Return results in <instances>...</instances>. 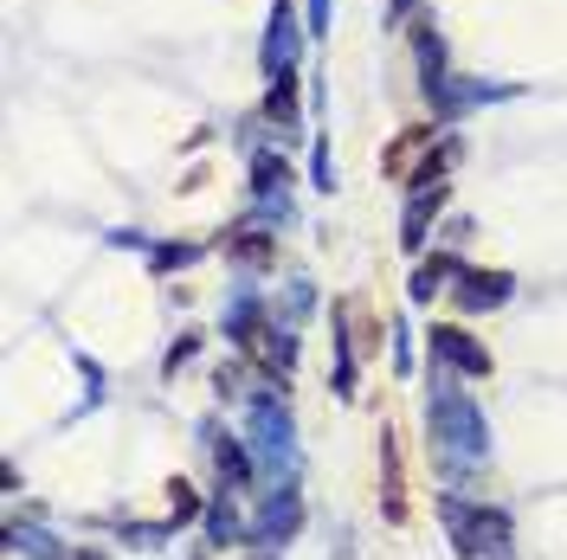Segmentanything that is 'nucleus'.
<instances>
[{"instance_id":"obj_1","label":"nucleus","mask_w":567,"mask_h":560,"mask_svg":"<svg viewBox=\"0 0 567 560\" xmlns=\"http://www.w3.org/2000/svg\"><path fill=\"white\" fill-rule=\"evenodd\" d=\"M464 310H491L496 297H509V278H496V271H471V278L458 283Z\"/></svg>"},{"instance_id":"obj_2","label":"nucleus","mask_w":567,"mask_h":560,"mask_svg":"<svg viewBox=\"0 0 567 560\" xmlns=\"http://www.w3.org/2000/svg\"><path fill=\"white\" fill-rule=\"evenodd\" d=\"M439 349L452 354V361H464V367H484V349L471 335H458V329H439Z\"/></svg>"}]
</instances>
